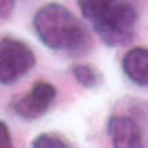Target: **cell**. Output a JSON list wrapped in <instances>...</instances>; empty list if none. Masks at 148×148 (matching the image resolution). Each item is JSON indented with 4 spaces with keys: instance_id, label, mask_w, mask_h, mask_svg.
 I'll return each instance as SVG.
<instances>
[{
    "instance_id": "4",
    "label": "cell",
    "mask_w": 148,
    "mask_h": 148,
    "mask_svg": "<svg viewBox=\"0 0 148 148\" xmlns=\"http://www.w3.org/2000/svg\"><path fill=\"white\" fill-rule=\"evenodd\" d=\"M56 99V88L52 83H47V81H36V83L32 85V90L27 94H23L18 97L16 101H14V112L23 117V119H38V117H43L49 108H52V103Z\"/></svg>"
},
{
    "instance_id": "8",
    "label": "cell",
    "mask_w": 148,
    "mask_h": 148,
    "mask_svg": "<svg viewBox=\"0 0 148 148\" xmlns=\"http://www.w3.org/2000/svg\"><path fill=\"white\" fill-rule=\"evenodd\" d=\"M112 2L114 0H79V9H81V14L88 20H94L99 14H103L108 9Z\"/></svg>"
},
{
    "instance_id": "1",
    "label": "cell",
    "mask_w": 148,
    "mask_h": 148,
    "mask_svg": "<svg viewBox=\"0 0 148 148\" xmlns=\"http://www.w3.org/2000/svg\"><path fill=\"white\" fill-rule=\"evenodd\" d=\"M34 32L40 43L54 52L85 54L90 47V36L85 27L74 18V14L58 2L40 7L34 16Z\"/></svg>"
},
{
    "instance_id": "11",
    "label": "cell",
    "mask_w": 148,
    "mask_h": 148,
    "mask_svg": "<svg viewBox=\"0 0 148 148\" xmlns=\"http://www.w3.org/2000/svg\"><path fill=\"white\" fill-rule=\"evenodd\" d=\"M11 146V132L9 128L0 121V148H9Z\"/></svg>"
},
{
    "instance_id": "5",
    "label": "cell",
    "mask_w": 148,
    "mask_h": 148,
    "mask_svg": "<svg viewBox=\"0 0 148 148\" xmlns=\"http://www.w3.org/2000/svg\"><path fill=\"white\" fill-rule=\"evenodd\" d=\"M108 132H110L112 146L117 148H137L144 144L141 141L144 135H141L139 123L130 117H123V114H114L108 119Z\"/></svg>"
},
{
    "instance_id": "6",
    "label": "cell",
    "mask_w": 148,
    "mask_h": 148,
    "mask_svg": "<svg viewBox=\"0 0 148 148\" xmlns=\"http://www.w3.org/2000/svg\"><path fill=\"white\" fill-rule=\"evenodd\" d=\"M123 74L139 88H148V47H135L121 61Z\"/></svg>"
},
{
    "instance_id": "10",
    "label": "cell",
    "mask_w": 148,
    "mask_h": 148,
    "mask_svg": "<svg viewBox=\"0 0 148 148\" xmlns=\"http://www.w3.org/2000/svg\"><path fill=\"white\" fill-rule=\"evenodd\" d=\"M16 7V0H0V20L9 18V14Z\"/></svg>"
},
{
    "instance_id": "3",
    "label": "cell",
    "mask_w": 148,
    "mask_h": 148,
    "mask_svg": "<svg viewBox=\"0 0 148 148\" xmlns=\"http://www.w3.org/2000/svg\"><path fill=\"white\" fill-rule=\"evenodd\" d=\"M36 56L27 43L18 38H2L0 40V83L9 85L23 79L34 67Z\"/></svg>"
},
{
    "instance_id": "9",
    "label": "cell",
    "mask_w": 148,
    "mask_h": 148,
    "mask_svg": "<svg viewBox=\"0 0 148 148\" xmlns=\"http://www.w3.org/2000/svg\"><path fill=\"white\" fill-rule=\"evenodd\" d=\"M34 148H67V141L58 135H38L34 141H32Z\"/></svg>"
},
{
    "instance_id": "7",
    "label": "cell",
    "mask_w": 148,
    "mask_h": 148,
    "mask_svg": "<svg viewBox=\"0 0 148 148\" xmlns=\"http://www.w3.org/2000/svg\"><path fill=\"white\" fill-rule=\"evenodd\" d=\"M72 74L83 88H97V85L101 83V74L97 72L92 65H74Z\"/></svg>"
},
{
    "instance_id": "2",
    "label": "cell",
    "mask_w": 148,
    "mask_h": 148,
    "mask_svg": "<svg viewBox=\"0 0 148 148\" xmlns=\"http://www.w3.org/2000/svg\"><path fill=\"white\" fill-rule=\"evenodd\" d=\"M94 34L101 38L106 45L121 47L128 45L135 38V27H137V9L130 2H119L114 0L108 9L99 14L92 20Z\"/></svg>"
}]
</instances>
